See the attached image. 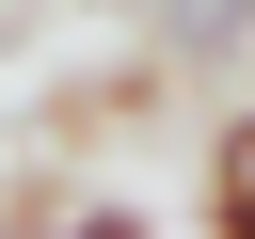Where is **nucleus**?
Returning <instances> with one entry per match:
<instances>
[{"instance_id":"1","label":"nucleus","mask_w":255,"mask_h":239,"mask_svg":"<svg viewBox=\"0 0 255 239\" xmlns=\"http://www.w3.org/2000/svg\"><path fill=\"white\" fill-rule=\"evenodd\" d=\"M207 223H223V239H255V112H239V127H207Z\"/></svg>"},{"instance_id":"2","label":"nucleus","mask_w":255,"mask_h":239,"mask_svg":"<svg viewBox=\"0 0 255 239\" xmlns=\"http://www.w3.org/2000/svg\"><path fill=\"white\" fill-rule=\"evenodd\" d=\"M255 32V0H159V48L175 64H207V48H239Z\"/></svg>"}]
</instances>
